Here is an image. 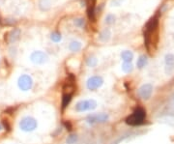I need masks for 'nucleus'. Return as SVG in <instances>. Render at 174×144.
I'll return each instance as SVG.
<instances>
[{"mask_svg": "<svg viewBox=\"0 0 174 144\" xmlns=\"http://www.w3.org/2000/svg\"><path fill=\"white\" fill-rule=\"evenodd\" d=\"M115 21V17L112 16V15H108V16L106 18V22L107 24H112Z\"/></svg>", "mask_w": 174, "mask_h": 144, "instance_id": "obj_23", "label": "nucleus"}, {"mask_svg": "<svg viewBox=\"0 0 174 144\" xmlns=\"http://www.w3.org/2000/svg\"><path fill=\"white\" fill-rule=\"evenodd\" d=\"M87 2V15L91 21H95V5L96 0H86Z\"/></svg>", "mask_w": 174, "mask_h": 144, "instance_id": "obj_10", "label": "nucleus"}, {"mask_svg": "<svg viewBox=\"0 0 174 144\" xmlns=\"http://www.w3.org/2000/svg\"><path fill=\"white\" fill-rule=\"evenodd\" d=\"M2 124H3V126L5 129H7V130H10V126H9V124L7 122V120H3L2 121Z\"/></svg>", "mask_w": 174, "mask_h": 144, "instance_id": "obj_24", "label": "nucleus"}, {"mask_svg": "<svg viewBox=\"0 0 174 144\" xmlns=\"http://www.w3.org/2000/svg\"><path fill=\"white\" fill-rule=\"evenodd\" d=\"M18 126L22 132L31 133L38 128V121L32 116H24L21 119Z\"/></svg>", "mask_w": 174, "mask_h": 144, "instance_id": "obj_2", "label": "nucleus"}, {"mask_svg": "<svg viewBox=\"0 0 174 144\" xmlns=\"http://www.w3.org/2000/svg\"><path fill=\"white\" fill-rule=\"evenodd\" d=\"M166 62V73H170L174 69V54L168 53L166 55L165 58Z\"/></svg>", "mask_w": 174, "mask_h": 144, "instance_id": "obj_11", "label": "nucleus"}, {"mask_svg": "<svg viewBox=\"0 0 174 144\" xmlns=\"http://www.w3.org/2000/svg\"><path fill=\"white\" fill-rule=\"evenodd\" d=\"M30 59L34 64H36V65H43V64L47 63L48 61V56L46 52L37 51H34L31 53Z\"/></svg>", "mask_w": 174, "mask_h": 144, "instance_id": "obj_7", "label": "nucleus"}, {"mask_svg": "<svg viewBox=\"0 0 174 144\" xmlns=\"http://www.w3.org/2000/svg\"><path fill=\"white\" fill-rule=\"evenodd\" d=\"M145 117H146L145 110L141 107H138L126 119V123L131 126H137L144 122Z\"/></svg>", "mask_w": 174, "mask_h": 144, "instance_id": "obj_1", "label": "nucleus"}, {"mask_svg": "<svg viewBox=\"0 0 174 144\" xmlns=\"http://www.w3.org/2000/svg\"><path fill=\"white\" fill-rule=\"evenodd\" d=\"M147 62H148V59L145 55H141L140 57L138 58V60L136 62V65H137V68L139 69H142L143 67H145L147 65Z\"/></svg>", "mask_w": 174, "mask_h": 144, "instance_id": "obj_16", "label": "nucleus"}, {"mask_svg": "<svg viewBox=\"0 0 174 144\" xmlns=\"http://www.w3.org/2000/svg\"><path fill=\"white\" fill-rule=\"evenodd\" d=\"M77 136L72 135V136H68V138H67V144H74V143L77 142Z\"/></svg>", "mask_w": 174, "mask_h": 144, "instance_id": "obj_21", "label": "nucleus"}, {"mask_svg": "<svg viewBox=\"0 0 174 144\" xmlns=\"http://www.w3.org/2000/svg\"><path fill=\"white\" fill-rule=\"evenodd\" d=\"M121 58L124 62H132L133 58V54L130 51H125L121 53Z\"/></svg>", "mask_w": 174, "mask_h": 144, "instance_id": "obj_14", "label": "nucleus"}, {"mask_svg": "<svg viewBox=\"0 0 174 144\" xmlns=\"http://www.w3.org/2000/svg\"><path fill=\"white\" fill-rule=\"evenodd\" d=\"M2 130V126L1 125H0V131H1Z\"/></svg>", "mask_w": 174, "mask_h": 144, "instance_id": "obj_25", "label": "nucleus"}, {"mask_svg": "<svg viewBox=\"0 0 174 144\" xmlns=\"http://www.w3.org/2000/svg\"><path fill=\"white\" fill-rule=\"evenodd\" d=\"M173 99H174V95H173Z\"/></svg>", "mask_w": 174, "mask_h": 144, "instance_id": "obj_26", "label": "nucleus"}, {"mask_svg": "<svg viewBox=\"0 0 174 144\" xmlns=\"http://www.w3.org/2000/svg\"><path fill=\"white\" fill-rule=\"evenodd\" d=\"M19 34H21V31L18 30V29H14L13 31H11L7 36V42L9 44H11L13 42H16L17 40L18 39L19 37Z\"/></svg>", "mask_w": 174, "mask_h": 144, "instance_id": "obj_12", "label": "nucleus"}, {"mask_svg": "<svg viewBox=\"0 0 174 144\" xmlns=\"http://www.w3.org/2000/svg\"><path fill=\"white\" fill-rule=\"evenodd\" d=\"M33 85H34L33 79L28 74H21L18 79V86L23 92L31 90L33 88Z\"/></svg>", "mask_w": 174, "mask_h": 144, "instance_id": "obj_4", "label": "nucleus"}, {"mask_svg": "<svg viewBox=\"0 0 174 144\" xmlns=\"http://www.w3.org/2000/svg\"><path fill=\"white\" fill-rule=\"evenodd\" d=\"M81 48V43L77 41H73L71 44H69V49L73 52H77L78 51H80Z\"/></svg>", "mask_w": 174, "mask_h": 144, "instance_id": "obj_15", "label": "nucleus"}, {"mask_svg": "<svg viewBox=\"0 0 174 144\" xmlns=\"http://www.w3.org/2000/svg\"><path fill=\"white\" fill-rule=\"evenodd\" d=\"M110 36H111L110 31H109L108 29H104V30L101 33L100 39L102 40V41H103V42H107V41H108L109 39H110Z\"/></svg>", "mask_w": 174, "mask_h": 144, "instance_id": "obj_18", "label": "nucleus"}, {"mask_svg": "<svg viewBox=\"0 0 174 144\" xmlns=\"http://www.w3.org/2000/svg\"><path fill=\"white\" fill-rule=\"evenodd\" d=\"M153 92V86L150 83L143 84V85L138 89V95L143 100H148L151 97Z\"/></svg>", "mask_w": 174, "mask_h": 144, "instance_id": "obj_8", "label": "nucleus"}, {"mask_svg": "<svg viewBox=\"0 0 174 144\" xmlns=\"http://www.w3.org/2000/svg\"><path fill=\"white\" fill-rule=\"evenodd\" d=\"M98 106V103L94 99H86V100H81L76 103V109L77 112H86L94 110Z\"/></svg>", "mask_w": 174, "mask_h": 144, "instance_id": "obj_3", "label": "nucleus"}, {"mask_svg": "<svg viewBox=\"0 0 174 144\" xmlns=\"http://www.w3.org/2000/svg\"><path fill=\"white\" fill-rule=\"evenodd\" d=\"M103 84V78L100 76H93L89 77L86 81V87L90 91H96L97 89L101 88Z\"/></svg>", "mask_w": 174, "mask_h": 144, "instance_id": "obj_5", "label": "nucleus"}, {"mask_svg": "<svg viewBox=\"0 0 174 144\" xmlns=\"http://www.w3.org/2000/svg\"><path fill=\"white\" fill-rule=\"evenodd\" d=\"M122 70H123V72H125L126 74L132 73L133 70V67L132 65V63L131 62H124L122 64Z\"/></svg>", "mask_w": 174, "mask_h": 144, "instance_id": "obj_17", "label": "nucleus"}, {"mask_svg": "<svg viewBox=\"0 0 174 144\" xmlns=\"http://www.w3.org/2000/svg\"><path fill=\"white\" fill-rule=\"evenodd\" d=\"M51 39L52 40L54 43H59V42L61 41V39H62L61 34L58 33V32H53L51 35Z\"/></svg>", "mask_w": 174, "mask_h": 144, "instance_id": "obj_20", "label": "nucleus"}, {"mask_svg": "<svg viewBox=\"0 0 174 144\" xmlns=\"http://www.w3.org/2000/svg\"><path fill=\"white\" fill-rule=\"evenodd\" d=\"M86 64H87V66L88 67H91V68H94V67H96L97 66V64H98V60H97V58L96 57H89L87 59V61H86Z\"/></svg>", "mask_w": 174, "mask_h": 144, "instance_id": "obj_19", "label": "nucleus"}, {"mask_svg": "<svg viewBox=\"0 0 174 144\" xmlns=\"http://www.w3.org/2000/svg\"><path fill=\"white\" fill-rule=\"evenodd\" d=\"M84 23H85V21H84L83 18H77L76 21H74V24H76V26L77 27H83Z\"/></svg>", "mask_w": 174, "mask_h": 144, "instance_id": "obj_22", "label": "nucleus"}, {"mask_svg": "<svg viewBox=\"0 0 174 144\" xmlns=\"http://www.w3.org/2000/svg\"><path fill=\"white\" fill-rule=\"evenodd\" d=\"M73 93H64L62 97V107L65 108L72 100Z\"/></svg>", "mask_w": 174, "mask_h": 144, "instance_id": "obj_13", "label": "nucleus"}, {"mask_svg": "<svg viewBox=\"0 0 174 144\" xmlns=\"http://www.w3.org/2000/svg\"><path fill=\"white\" fill-rule=\"evenodd\" d=\"M158 24H159V21L157 18H151L150 21L146 23L145 27H144V33H152L154 31L158 30Z\"/></svg>", "mask_w": 174, "mask_h": 144, "instance_id": "obj_9", "label": "nucleus"}, {"mask_svg": "<svg viewBox=\"0 0 174 144\" xmlns=\"http://www.w3.org/2000/svg\"><path fill=\"white\" fill-rule=\"evenodd\" d=\"M109 116L107 113H93L88 115L86 118V123L89 125H94L97 123H106L108 121Z\"/></svg>", "mask_w": 174, "mask_h": 144, "instance_id": "obj_6", "label": "nucleus"}]
</instances>
